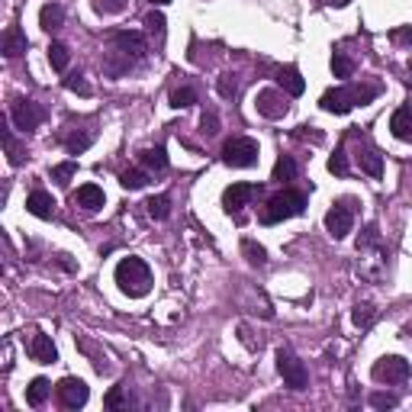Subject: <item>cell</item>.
Here are the masks:
<instances>
[{"mask_svg": "<svg viewBox=\"0 0 412 412\" xmlns=\"http://www.w3.org/2000/svg\"><path fill=\"white\" fill-rule=\"evenodd\" d=\"M277 81H280V87L290 94V97H303V90H306V81L300 78V71L293 68V65H287V68L277 71Z\"/></svg>", "mask_w": 412, "mask_h": 412, "instance_id": "cell-16", "label": "cell"}, {"mask_svg": "<svg viewBox=\"0 0 412 412\" xmlns=\"http://www.w3.org/2000/svg\"><path fill=\"white\" fill-rule=\"evenodd\" d=\"M329 171H332V174H338V177L348 174V158H344V148H338V152L329 158Z\"/></svg>", "mask_w": 412, "mask_h": 412, "instance_id": "cell-37", "label": "cell"}, {"mask_svg": "<svg viewBox=\"0 0 412 412\" xmlns=\"http://www.w3.org/2000/svg\"><path fill=\"white\" fill-rule=\"evenodd\" d=\"M406 74H409V78H406V84L412 87V61H409V68H406Z\"/></svg>", "mask_w": 412, "mask_h": 412, "instance_id": "cell-44", "label": "cell"}, {"mask_svg": "<svg viewBox=\"0 0 412 412\" xmlns=\"http://www.w3.org/2000/svg\"><path fill=\"white\" fill-rule=\"evenodd\" d=\"M87 396H90V390L81 377H65V380L59 383V400L65 409H81V406L87 402Z\"/></svg>", "mask_w": 412, "mask_h": 412, "instance_id": "cell-10", "label": "cell"}, {"mask_svg": "<svg viewBox=\"0 0 412 412\" xmlns=\"http://www.w3.org/2000/svg\"><path fill=\"white\" fill-rule=\"evenodd\" d=\"M3 145H7V152H10V165H23V155L20 148H17V142H13V136L3 129Z\"/></svg>", "mask_w": 412, "mask_h": 412, "instance_id": "cell-40", "label": "cell"}, {"mask_svg": "<svg viewBox=\"0 0 412 412\" xmlns=\"http://www.w3.org/2000/svg\"><path fill=\"white\" fill-rule=\"evenodd\" d=\"M26 209H30L32 216H39V219H52V213H55V200H52V194H45V190H32V194L26 196Z\"/></svg>", "mask_w": 412, "mask_h": 412, "instance_id": "cell-14", "label": "cell"}, {"mask_svg": "<svg viewBox=\"0 0 412 412\" xmlns=\"http://www.w3.org/2000/svg\"><path fill=\"white\" fill-rule=\"evenodd\" d=\"M49 393H52V383L45 380V377H36V380L26 387V402H30L32 409H39L42 402L49 400Z\"/></svg>", "mask_w": 412, "mask_h": 412, "instance_id": "cell-18", "label": "cell"}, {"mask_svg": "<svg viewBox=\"0 0 412 412\" xmlns=\"http://www.w3.org/2000/svg\"><path fill=\"white\" fill-rule=\"evenodd\" d=\"M371 373L377 383H406L409 380V361L400 354H390V358H380L373 364Z\"/></svg>", "mask_w": 412, "mask_h": 412, "instance_id": "cell-5", "label": "cell"}, {"mask_svg": "<svg viewBox=\"0 0 412 412\" xmlns=\"http://www.w3.org/2000/svg\"><path fill=\"white\" fill-rule=\"evenodd\" d=\"M116 284L126 296H145L152 290V271L142 258H123L116 265Z\"/></svg>", "mask_w": 412, "mask_h": 412, "instance_id": "cell-1", "label": "cell"}, {"mask_svg": "<svg viewBox=\"0 0 412 412\" xmlns=\"http://www.w3.org/2000/svg\"><path fill=\"white\" fill-rule=\"evenodd\" d=\"M61 23H65V10H61V3H45L39 10V26L42 30H59Z\"/></svg>", "mask_w": 412, "mask_h": 412, "instance_id": "cell-19", "label": "cell"}, {"mask_svg": "<svg viewBox=\"0 0 412 412\" xmlns=\"http://www.w3.org/2000/svg\"><path fill=\"white\" fill-rule=\"evenodd\" d=\"M90 142H94V136H90V132H81V136H68V138H65V148H68L71 155H81Z\"/></svg>", "mask_w": 412, "mask_h": 412, "instance_id": "cell-34", "label": "cell"}, {"mask_svg": "<svg viewBox=\"0 0 412 412\" xmlns=\"http://www.w3.org/2000/svg\"><path fill=\"white\" fill-rule=\"evenodd\" d=\"M145 26H148L152 32H155L158 39H165V17H161V13H148Z\"/></svg>", "mask_w": 412, "mask_h": 412, "instance_id": "cell-38", "label": "cell"}, {"mask_svg": "<svg viewBox=\"0 0 412 412\" xmlns=\"http://www.w3.org/2000/svg\"><path fill=\"white\" fill-rule=\"evenodd\" d=\"M145 209H148V216H152V219H167V213H171V200H167L165 194L152 196V200L145 203Z\"/></svg>", "mask_w": 412, "mask_h": 412, "instance_id": "cell-29", "label": "cell"}, {"mask_svg": "<svg viewBox=\"0 0 412 412\" xmlns=\"http://www.w3.org/2000/svg\"><path fill=\"white\" fill-rule=\"evenodd\" d=\"M332 74L335 78H342V81H348L354 74V61L344 55V52H335L332 55Z\"/></svg>", "mask_w": 412, "mask_h": 412, "instance_id": "cell-25", "label": "cell"}, {"mask_svg": "<svg viewBox=\"0 0 412 412\" xmlns=\"http://www.w3.org/2000/svg\"><path fill=\"white\" fill-rule=\"evenodd\" d=\"M103 402H107V409L116 412V409H129V402H132V400L123 393V387H113V390L107 393V400H103Z\"/></svg>", "mask_w": 412, "mask_h": 412, "instance_id": "cell-32", "label": "cell"}, {"mask_svg": "<svg viewBox=\"0 0 412 412\" xmlns=\"http://www.w3.org/2000/svg\"><path fill=\"white\" fill-rule=\"evenodd\" d=\"M110 42H113L123 55H132V59H142V55H145V39H142L138 32H113Z\"/></svg>", "mask_w": 412, "mask_h": 412, "instance_id": "cell-12", "label": "cell"}, {"mask_svg": "<svg viewBox=\"0 0 412 412\" xmlns=\"http://www.w3.org/2000/svg\"><path fill=\"white\" fill-rule=\"evenodd\" d=\"M138 161H142V167H148V171H165L167 167V155H165V148L161 145L145 148V152L138 155Z\"/></svg>", "mask_w": 412, "mask_h": 412, "instance_id": "cell-21", "label": "cell"}, {"mask_svg": "<svg viewBox=\"0 0 412 412\" xmlns=\"http://www.w3.org/2000/svg\"><path fill=\"white\" fill-rule=\"evenodd\" d=\"M20 52H26V36L20 30H7L3 32V55L7 59H17Z\"/></svg>", "mask_w": 412, "mask_h": 412, "instance_id": "cell-22", "label": "cell"}, {"mask_svg": "<svg viewBox=\"0 0 412 412\" xmlns=\"http://www.w3.org/2000/svg\"><path fill=\"white\" fill-rule=\"evenodd\" d=\"M94 10L103 13V17H113V13L126 10V0H94Z\"/></svg>", "mask_w": 412, "mask_h": 412, "instance_id": "cell-35", "label": "cell"}, {"mask_svg": "<svg viewBox=\"0 0 412 412\" xmlns=\"http://www.w3.org/2000/svg\"><path fill=\"white\" fill-rule=\"evenodd\" d=\"M255 107H258V113H261L265 119H284L287 113H290V103H287V97L280 94V90H274V87L258 90Z\"/></svg>", "mask_w": 412, "mask_h": 412, "instance_id": "cell-8", "label": "cell"}, {"mask_svg": "<svg viewBox=\"0 0 412 412\" xmlns=\"http://www.w3.org/2000/svg\"><path fill=\"white\" fill-rule=\"evenodd\" d=\"M373 306L371 303H358L354 306V313H351V319H354V325H358V329H367V325L373 322Z\"/></svg>", "mask_w": 412, "mask_h": 412, "instance_id": "cell-31", "label": "cell"}, {"mask_svg": "<svg viewBox=\"0 0 412 412\" xmlns=\"http://www.w3.org/2000/svg\"><path fill=\"white\" fill-rule=\"evenodd\" d=\"M325 7H348V3H351V0H322Z\"/></svg>", "mask_w": 412, "mask_h": 412, "instance_id": "cell-43", "label": "cell"}, {"mask_svg": "<svg viewBox=\"0 0 412 412\" xmlns=\"http://www.w3.org/2000/svg\"><path fill=\"white\" fill-rule=\"evenodd\" d=\"M390 129L400 142H412V107H400L390 116Z\"/></svg>", "mask_w": 412, "mask_h": 412, "instance_id": "cell-15", "label": "cell"}, {"mask_svg": "<svg viewBox=\"0 0 412 412\" xmlns=\"http://www.w3.org/2000/svg\"><path fill=\"white\" fill-rule=\"evenodd\" d=\"M255 196H258V184L238 181V184L226 187V194H223V206H226V213H242V209H245Z\"/></svg>", "mask_w": 412, "mask_h": 412, "instance_id": "cell-9", "label": "cell"}, {"mask_svg": "<svg viewBox=\"0 0 412 412\" xmlns=\"http://www.w3.org/2000/svg\"><path fill=\"white\" fill-rule=\"evenodd\" d=\"M65 87H68V90H74V94H90L87 81L81 78V74H68V78H65Z\"/></svg>", "mask_w": 412, "mask_h": 412, "instance_id": "cell-39", "label": "cell"}, {"mask_svg": "<svg viewBox=\"0 0 412 412\" xmlns=\"http://www.w3.org/2000/svg\"><path fill=\"white\" fill-rule=\"evenodd\" d=\"M296 177V161L290 155H280L274 165V177L271 181H277V184H284V181H293Z\"/></svg>", "mask_w": 412, "mask_h": 412, "instance_id": "cell-23", "label": "cell"}, {"mask_svg": "<svg viewBox=\"0 0 412 412\" xmlns=\"http://www.w3.org/2000/svg\"><path fill=\"white\" fill-rule=\"evenodd\" d=\"M200 126H203L206 136H216V132H219V116H216V113H203Z\"/></svg>", "mask_w": 412, "mask_h": 412, "instance_id": "cell-41", "label": "cell"}, {"mask_svg": "<svg viewBox=\"0 0 412 412\" xmlns=\"http://www.w3.org/2000/svg\"><path fill=\"white\" fill-rule=\"evenodd\" d=\"M354 226V209L348 200H338V203H332V209L325 213V229H329V236L332 238H344L348 232H351Z\"/></svg>", "mask_w": 412, "mask_h": 412, "instance_id": "cell-6", "label": "cell"}, {"mask_svg": "<svg viewBox=\"0 0 412 412\" xmlns=\"http://www.w3.org/2000/svg\"><path fill=\"white\" fill-rule=\"evenodd\" d=\"M119 184L126 187V190H142V187L148 184V171H138V167L123 171V174H119Z\"/></svg>", "mask_w": 412, "mask_h": 412, "instance_id": "cell-24", "label": "cell"}, {"mask_svg": "<svg viewBox=\"0 0 412 412\" xmlns=\"http://www.w3.org/2000/svg\"><path fill=\"white\" fill-rule=\"evenodd\" d=\"M393 39H396V42H412V26H400V30H393Z\"/></svg>", "mask_w": 412, "mask_h": 412, "instance_id": "cell-42", "label": "cell"}, {"mask_svg": "<svg viewBox=\"0 0 412 412\" xmlns=\"http://www.w3.org/2000/svg\"><path fill=\"white\" fill-rule=\"evenodd\" d=\"M242 251H245L248 265H255V267H265L267 265V251L258 245V242H251V238H245V242H242Z\"/></svg>", "mask_w": 412, "mask_h": 412, "instance_id": "cell-26", "label": "cell"}, {"mask_svg": "<svg viewBox=\"0 0 412 412\" xmlns=\"http://www.w3.org/2000/svg\"><path fill=\"white\" fill-rule=\"evenodd\" d=\"M30 358H32V361H39V364H55V361H59V351H55V344H52L49 335H42V332L32 335Z\"/></svg>", "mask_w": 412, "mask_h": 412, "instance_id": "cell-13", "label": "cell"}, {"mask_svg": "<svg viewBox=\"0 0 412 412\" xmlns=\"http://www.w3.org/2000/svg\"><path fill=\"white\" fill-rule=\"evenodd\" d=\"M223 161L229 167H251L258 165V142L255 138H229L226 145H223Z\"/></svg>", "mask_w": 412, "mask_h": 412, "instance_id": "cell-3", "label": "cell"}, {"mask_svg": "<svg viewBox=\"0 0 412 412\" xmlns=\"http://www.w3.org/2000/svg\"><path fill=\"white\" fill-rule=\"evenodd\" d=\"M10 119H13V126L23 129V132H32V129L39 126L42 119H45V110L39 107V103H32V100H13V107H10Z\"/></svg>", "mask_w": 412, "mask_h": 412, "instance_id": "cell-7", "label": "cell"}, {"mask_svg": "<svg viewBox=\"0 0 412 412\" xmlns=\"http://www.w3.org/2000/svg\"><path fill=\"white\" fill-rule=\"evenodd\" d=\"M152 3H155V7H165V3H171V0H152Z\"/></svg>", "mask_w": 412, "mask_h": 412, "instance_id": "cell-45", "label": "cell"}, {"mask_svg": "<svg viewBox=\"0 0 412 412\" xmlns=\"http://www.w3.org/2000/svg\"><path fill=\"white\" fill-rule=\"evenodd\" d=\"M306 209V194L303 190H280L265 203L261 209V223L265 226H274V223H284V219H293Z\"/></svg>", "mask_w": 412, "mask_h": 412, "instance_id": "cell-2", "label": "cell"}, {"mask_svg": "<svg viewBox=\"0 0 412 412\" xmlns=\"http://www.w3.org/2000/svg\"><path fill=\"white\" fill-rule=\"evenodd\" d=\"M78 174V161H65V165H55L52 167V181H55V184H68L71 177Z\"/></svg>", "mask_w": 412, "mask_h": 412, "instance_id": "cell-30", "label": "cell"}, {"mask_svg": "<svg viewBox=\"0 0 412 412\" xmlns=\"http://www.w3.org/2000/svg\"><path fill=\"white\" fill-rule=\"evenodd\" d=\"M319 107L325 113H335V116H344V113H351L358 103H354V94L351 87H335V90H325L322 100H319Z\"/></svg>", "mask_w": 412, "mask_h": 412, "instance_id": "cell-11", "label": "cell"}, {"mask_svg": "<svg viewBox=\"0 0 412 412\" xmlns=\"http://www.w3.org/2000/svg\"><path fill=\"white\" fill-rule=\"evenodd\" d=\"M277 371H280V377H284V383L290 390H306L309 387V373H306L303 361L293 351H287V348L277 351Z\"/></svg>", "mask_w": 412, "mask_h": 412, "instance_id": "cell-4", "label": "cell"}, {"mask_svg": "<svg viewBox=\"0 0 412 412\" xmlns=\"http://www.w3.org/2000/svg\"><path fill=\"white\" fill-rule=\"evenodd\" d=\"M194 103H196V90L194 87L171 90V107H174V110H187V107H194Z\"/></svg>", "mask_w": 412, "mask_h": 412, "instance_id": "cell-28", "label": "cell"}, {"mask_svg": "<svg viewBox=\"0 0 412 412\" xmlns=\"http://www.w3.org/2000/svg\"><path fill=\"white\" fill-rule=\"evenodd\" d=\"M74 203L94 213V209H100V206H103V190H100L97 184H81L78 194H74Z\"/></svg>", "mask_w": 412, "mask_h": 412, "instance_id": "cell-17", "label": "cell"}, {"mask_svg": "<svg viewBox=\"0 0 412 412\" xmlns=\"http://www.w3.org/2000/svg\"><path fill=\"white\" fill-rule=\"evenodd\" d=\"M358 165H361L364 174L371 177H383V158L373 152V148H364L361 155H358Z\"/></svg>", "mask_w": 412, "mask_h": 412, "instance_id": "cell-20", "label": "cell"}, {"mask_svg": "<svg viewBox=\"0 0 412 412\" xmlns=\"http://www.w3.org/2000/svg\"><path fill=\"white\" fill-rule=\"evenodd\" d=\"M216 90H219V97H226V100H232L238 94V81H236V74H223V78L216 81Z\"/></svg>", "mask_w": 412, "mask_h": 412, "instance_id": "cell-33", "label": "cell"}, {"mask_svg": "<svg viewBox=\"0 0 412 412\" xmlns=\"http://www.w3.org/2000/svg\"><path fill=\"white\" fill-rule=\"evenodd\" d=\"M68 45H65V42H52L49 45V61H52V68L55 71H65L68 68Z\"/></svg>", "mask_w": 412, "mask_h": 412, "instance_id": "cell-27", "label": "cell"}, {"mask_svg": "<svg viewBox=\"0 0 412 412\" xmlns=\"http://www.w3.org/2000/svg\"><path fill=\"white\" fill-rule=\"evenodd\" d=\"M371 406L373 409H396L400 400H396L393 393H371Z\"/></svg>", "mask_w": 412, "mask_h": 412, "instance_id": "cell-36", "label": "cell"}]
</instances>
